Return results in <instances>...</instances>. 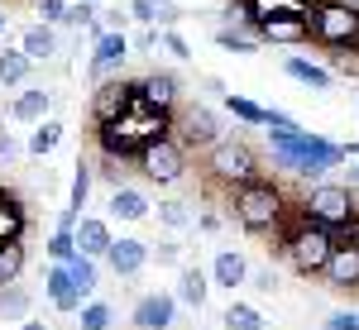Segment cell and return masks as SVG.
I'll return each instance as SVG.
<instances>
[{
	"label": "cell",
	"instance_id": "cell-21",
	"mask_svg": "<svg viewBox=\"0 0 359 330\" xmlns=\"http://www.w3.org/2000/svg\"><path fill=\"white\" fill-rule=\"evenodd\" d=\"M216 43L230 48V53H259L264 34H259V25H221L216 29Z\"/></svg>",
	"mask_w": 359,
	"mask_h": 330
},
{
	"label": "cell",
	"instance_id": "cell-44",
	"mask_svg": "<svg viewBox=\"0 0 359 330\" xmlns=\"http://www.w3.org/2000/svg\"><path fill=\"white\" fill-rule=\"evenodd\" d=\"M130 43H135V53H149V48H158V43H163V34H158V29H144L139 39H130Z\"/></svg>",
	"mask_w": 359,
	"mask_h": 330
},
{
	"label": "cell",
	"instance_id": "cell-35",
	"mask_svg": "<svg viewBox=\"0 0 359 330\" xmlns=\"http://www.w3.org/2000/svg\"><path fill=\"white\" fill-rule=\"evenodd\" d=\"M168 10H172V0H130V15L139 25H158Z\"/></svg>",
	"mask_w": 359,
	"mask_h": 330
},
{
	"label": "cell",
	"instance_id": "cell-8",
	"mask_svg": "<svg viewBox=\"0 0 359 330\" xmlns=\"http://www.w3.org/2000/svg\"><path fill=\"white\" fill-rule=\"evenodd\" d=\"M139 101H144L139 82H130V77H106V82L91 91V125H120Z\"/></svg>",
	"mask_w": 359,
	"mask_h": 330
},
{
	"label": "cell",
	"instance_id": "cell-34",
	"mask_svg": "<svg viewBox=\"0 0 359 330\" xmlns=\"http://www.w3.org/2000/svg\"><path fill=\"white\" fill-rule=\"evenodd\" d=\"M48 259H53V263H72V259H77V235L53 230V235H48Z\"/></svg>",
	"mask_w": 359,
	"mask_h": 330
},
{
	"label": "cell",
	"instance_id": "cell-17",
	"mask_svg": "<svg viewBox=\"0 0 359 330\" xmlns=\"http://www.w3.org/2000/svg\"><path fill=\"white\" fill-rule=\"evenodd\" d=\"M259 34H264V43H306L311 39V20L306 15H273V20L259 25Z\"/></svg>",
	"mask_w": 359,
	"mask_h": 330
},
{
	"label": "cell",
	"instance_id": "cell-18",
	"mask_svg": "<svg viewBox=\"0 0 359 330\" xmlns=\"http://www.w3.org/2000/svg\"><path fill=\"white\" fill-rule=\"evenodd\" d=\"M211 282H216V287H230V292L245 287L249 282V259L240 254V249H221L216 263H211Z\"/></svg>",
	"mask_w": 359,
	"mask_h": 330
},
{
	"label": "cell",
	"instance_id": "cell-11",
	"mask_svg": "<svg viewBox=\"0 0 359 330\" xmlns=\"http://www.w3.org/2000/svg\"><path fill=\"white\" fill-rule=\"evenodd\" d=\"M43 292H48V302H53L62 316H82L86 297L77 292V282H72V273H67V263H48V268H43Z\"/></svg>",
	"mask_w": 359,
	"mask_h": 330
},
{
	"label": "cell",
	"instance_id": "cell-47",
	"mask_svg": "<svg viewBox=\"0 0 359 330\" xmlns=\"http://www.w3.org/2000/svg\"><path fill=\"white\" fill-rule=\"evenodd\" d=\"M340 240H345V245H359V216L350 220V225H345V230H340Z\"/></svg>",
	"mask_w": 359,
	"mask_h": 330
},
{
	"label": "cell",
	"instance_id": "cell-20",
	"mask_svg": "<svg viewBox=\"0 0 359 330\" xmlns=\"http://www.w3.org/2000/svg\"><path fill=\"white\" fill-rule=\"evenodd\" d=\"M10 120H20V125H43V120H48V91H43V86H25V91L10 101Z\"/></svg>",
	"mask_w": 359,
	"mask_h": 330
},
{
	"label": "cell",
	"instance_id": "cell-19",
	"mask_svg": "<svg viewBox=\"0 0 359 330\" xmlns=\"http://www.w3.org/2000/svg\"><path fill=\"white\" fill-rule=\"evenodd\" d=\"M106 211H111V220H149L154 216V201L139 192V187H115Z\"/></svg>",
	"mask_w": 359,
	"mask_h": 330
},
{
	"label": "cell",
	"instance_id": "cell-10",
	"mask_svg": "<svg viewBox=\"0 0 359 330\" xmlns=\"http://www.w3.org/2000/svg\"><path fill=\"white\" fill-rule=\"evenodd\" d=\"M177 321V297L172 292H144L130 311V326L135 330H168Z\"/></svg>",
	"mask_w": 359,
	"mask_h": 330
},
{
	"label": "cell",
	"instance_id": "cell-2",
	"mask_svg": "<svg viewBox=\"0 0 359 330\" xmlns=\"http://www.w3.org/2000/svg\"><path fill=\"white\" fill-rule=\"evenodd\" d=\"M273 144V163L292 177H321L331 167L350 163L345 158V144H331L326 135H311V130H287V135H269Z\"/></svg>",
	"mask_w": 359,
	"mask_h": 330
},
{
	"label": "cell",
	"instance_id": "cell-22",
	"mask_svg": "<svg viewBox=\"0 0 359 330\" xmlns=\"http://www.w3.org/2000/svg\"><path fill=\"white\" fill-rule=\"evenodd\" d=\"M283 72H287L292 82H302L306 91H331V67H321V62H311V57H287Z\"/></svg>",
	"mask_w": 359,
	"mask_h": 330
},
{
	"label": "cell",
	"instance_id": "cell-46",
	"mask_svg": "<svg viewBox=\"0 0 359 330\" xmlns=\"http://www.w3.org/2000/svg\"><path fill=\"white\" fill-rule=\"evenodd\" d=\"M249 282H254L259 292H273V287H278V282H273V273H269V268H259V273H249Z\"/></svg>",
	"mask_w": 359,
	"mask_h": 330
},
{
	"label": "cell",
	"instance_id": "cell-24",
	"mask_svg": "<svg viewBox=\"0 0 359 330\" xmlns=\"http://www.w3.org/2000/svg\"><path fill=\"white\" fill-rule=\"evenodd\" d=\"M20 48H25L29 62H48L57 53V39H53V25H29L25 39H20Z\"/></svg>",
	"mask_w": 359,
	"mask_h": 330
},
{
	"label": "cell",
	"instance_id": "cell-7",
	"mask_svg": "<svg viewBox=\"0 0 359 330\" xmlns=\"http://www.w3.org/2000/svg\"><path fill=\"white\" fill-rule=\"evenodd\" d=\"M135 167L144 172V182L172 187V182H182V172H187V149H182V139H177V135H163V139H154V144L139 149Z\"/></svg>",
	"mask_w": 359,
	"mask_h": 330
},
{
	"label": "cell",
	"instance_id": "cell-1",
	"mask_svg": "<svg viewBox=\"0 0 359 330\" xmlns=\"http://www.w3.org/2000/svg\"><path fill=\"white\" fill-rule=\"evenodd\" d=\"M230 216L240 220L249 235H273V230L283 235L292 225V216H297V206L287 201V192L278 182L259 177V182L240 187V192H230Z\"/></svg>",
	"mask_w": 359,
	"mask_h": 330
},
{
	"label": "cell",
	"instance_id": "cell-29",
	"mask_svg": "<svg viewBox=\"0 0 359 330\" xmlns=\"http://www.w3.org/2000/svg\"><path fill=\"white\" fill-rule=\"evenodd\" d=\"M57 144H62V125H57V120L34 125V135H29V153H34V158H48Z\"/></svg>",
	"mask_w": 359,
	"mask_h": 330
},
{
	"label": "cell",
	"instance_id": "cell-41",
	"mask_svg": "<svg viewBox=\"0 0 359 330\" xmlns=\"http://www.w3.org/2000/svg\"><path fill=\"white\" fill-rule=\"evenodd\" d=\"M321 330H359V311H331Z\"/></svg>",
	"mask_w": 359,
	"mask_h": 330
},
{
	"label": "cell",
	"instance_id": "cell-16",
	"mask_svg": "<svg viewBox=\"0 0 359 330\" xmlns=\"http://www.w3.org/2000/svg\"><path fill=\"white\" fill-rule=\"evenodd\" d=\"M139 91H144V106H154V110H177L182 82H177L172 72H149V77H139Z\"/></svg>",
	"mask_w": 359,
	"mask_h": 330
},
{
	"label": "cell",
	"instance_id": "cell-40",
	"mask_svg": "<svg viewBox=\"0 0 359 330\" xmlns=\"http://www.w3.org/2000/svg\"><path fill=\"white\" fill-rule=\"evenodd\" d=\"M34 5H39L43 25H62L67 20V0H34Z\"/></svg>",
	"mask_w": 359,
	"mask_h": 330
},
{
	"label": "cell",
	"instance_id": "cell-37",
	"mask_svg": "<svg viewBox=\"0 0 359 330\" xmlns=\"http://www.w3.org/2000/svg\"><path fill=\"white\" fill-rule=\"evenodd\" d=\"M331 72H340V77H359V43L335 48V53H331Z\"/></svg>",
	"mask_w": 359,
	"mask_h": 330
},
{
	"label": "cell",
	"instance_id": "cell-26",
	"mask_svg": "<svg viewBox=\"0 0 359 330\" xmlns=\"http://www.w3.org/2000/svg\"><path fill=\"white\" fill-rule=\"evenodd\" d=\"M221 326L225 330H264V311L249 306V302H230L221 311Z\"/></svg>",
	"mask_w": 359,
	"mask_h": 330
},
{
	"label": "cell",
	"instance_id": "cell-6",
	"mask_svg": "<svg viewBox=\"0 0 359 330\" xmlns=\"http://www.w3.org/2000/svg\"><path fill=\"white\" fill-rule=\"evenodd\" d=\"M206 172H211V182H221L225 192H240L249 182H259V153L245 139H221L206 153Z\"/></svg>",
	"mask_w": 359,
	"mask_h": 330
},
{
	"label": "cell",
	"instance_id": "cell-50",
	"mask_svg": "<svg viewBox=\"0 0 359 330\" xmlns=\"http://www.w3.org/2000/svg\"><path fill=\"white\" fill-rule=\"evenodd\" d=\"M5 25H10V15H0V34H5Z\"/></svg>",
	"mask_w": 359,
	"mask_h": 330
},
{
	"label": "cell",
	"instance_id": "cell-32",
	"mask_svg": "<svg viewBox=\"0 0 359 330\" xmlns=\"http://www.w3.org/2000/svg\"><path fill=\"white\" fill-rule=\"evenodd\" d=\"M225 110H230L240 125H259V130H264V115H269V106H259V101H249V96H225Z\"/></svg>",
	"mask_w": 359,
	"mask_h": 330
},
{
	"label": "cell",
	"instance_id": "cell-27",
	"mask_svg": "<svg viewBox=\"0 0 359 330\" xmlns=\"http://www.w3.org/2000/svg\"><path fill=\"white\" fill-rule=\"evenodd\" d=\"M29 67H34V62L25 57V48H5V53H0V86H25Z\"/></svg>",
	"mask_w": 359,
	"mask_h": 330
},
{
	"label": "cell",
	"instance_id": "cell-31",
	"mask_svg": "<svg viewBox=\"0 0 359 330\" xmlns=\"http://www.w3.org/2000/svg\"><path fill=\"white\" fill-rule=\"evenodd\" d=\"M67 273H72V282H77L82 297H91V292L101 287V277H96V259H86V254H77V259L67 263Z\"/></svg>",
	"mask_w": 359,
	"mask_h": 330
},
{
	"label": "cell",
	"instance_id": "cell-51",
	"mask_svg": "<svg viewBox=\"0 0 359 330\" xmlns=\"http://www.w3.org/2000/svg\"><path fill=\"white\" fill-rule=\"evenodd\" d=\"M91 5H101V0H91Z\"/></svg>",
	"mask_w": 359,
	"mask_h": 330
},
{
	"label": "cell",
	"instance_id": "cell-15",
	"mask_svg": "<svg viewBox=\"0 0 359 330\" xmlns=\"http://www.w3.org/2000/svg\"><path fill=\"white\" fill-rule=\"evenodd\" d=\"M111 245H115L111 220L106 216H82V225H77V254H86V259H106Z\"/></svg>",
	"mask_w": 359,
	"mask_h": 330
},
{
	"label": "cell",
	"instance_id": "cell-43",
	"mask_svg": "<svg viewBox=\"0 0 359 330\" xmlns=\"http://www.w3.org/2000/svg\"><path fill=\"white\" fill-rule=\"evenodd\" d=\"M154 259H158V263H182V245H172V240H163V245L154 249Z\"/></svg>",
	"mask_w": 359,
	"mask_h": 330
},
{
	"label": "cell",
	"instance_id": "cell-5",
	"mask_svg": "<svg viewBox=\"0 0 359 330\" xmlns=\"http://www.w3.org/2000/svg\"><path fill=\"white\" fill-rule=\"evenodd\" d=\"M306 20H311V39L331 53L359 43V5H350V0H316L306 10Z\"/></svg>",
	"mask_w": 359,
	"mask_h": 330
},
{
	"label": "cell",
	"instance_id": "cell-49",
	"mask_svg": "<svg viewBox=\"0 0 359 330\" xmlns=\"http://www.w3.org/2000/svg\"><path fill=\"white\" fill-rule=\"evenodd\" d=\"M15 330H48L43 321H25V326H15Z\"/></svg>",
	"mask_w": 359,
	"mask_h": 330
},
{
	"label": "cell",
	"instance_id": "cell-45",
	"mask_svg": "<svg viewBox=\"0 0 359 330\" xmlns=\"http://www.w3.org/2000/svg\"><path fill=\"white\" fill-rule=\"evenodd\" d=\"M15 153H20V144H15V139H10V130L0 125V163H10Z\"/></svg>",
	"mask_w": 359,
	"mask_h": 330
},
{
	"label": "cell",
	"instance_id": "cell-12",
	"mask_svg": "<svg viewBox=\"0 0 359 330\" xmlns=\"http://www.w3.org/2000/svg\"><path fill=\"white\" fill-rule=\"evenodd\" d=\"M130 53H135V43L125 39V29L101 34V39H96V48H91V77H101V82H106V77H111V72H115V67H120Z\"/></svg>",
	"mask_w": 359,
	"mask_h": 330
},
{
	"label": "cell",
	"instance_id": "cell-28",
	"mask_svg": "<svg viewBox=\"0 0 359 330\" xmlns=\"http://www.w3.org/2000/svg\"><path fill=\"white\" fill-rule=\"evenodd\" d=\"M0 321H15V326L29 321V292L25 287H0Z\"/></svg>",
	"mask_w": 359,
	"mask_h": 330
},
{
	"label": "cell",
	"instance_id": "cell-3",
	"mask_svg": "<svg viewBox=\"0 0 359 330\" xmlns=\"http://www.w3.org/2000/svg\"><path fill=\"white\" fill-rule=\"evenodd\" d=\"M335 249H340V235L326 230V225H316V220H306L302 211H297L292 225L278 235V254L287 259V268L297 277H321L326 263L335 259Z\"/></svg>",
	"mask_w": 359,
	"mask_h": 330
},
{
	"label": "cell",
	"instance_id": "cell-9",
	"mask_svg": "<svg viewBox=\"0 0 359 330\" xmlns=\"http://www.w3.org/2000/svg\"><path fill=\"white\" fill-rule=\"evenodd\" d=\"M172 135L182 139V149H216V144L225 139V135H221V120H216V110H206V106L182 110Z\"/></svg>",
	"mask_w": 359,
	"mask_h": 330
},
{
	"label": "cell",
	"instance_id": "cell-42",
	"mask_svg": "<svg viewBox=\"0 0 359 330\" xmlns=\"http://www.w3.org/2000/svg\"><path fill=\"white\" fill-rule=\"evenodd\" d=\"M163 48H168L172 57H192V43H187L177 29H163Z\"/></svg>",
	"mask_w": 359,
	"mask_h": 330
},
{
	"label": "cell",
	"instance_id": "cell-33",
	"mask_svg": "<svg viewBox=\"0 0 359 330\" xmlns=\"http://www.w3.org/2000/svg\"><path fill=\"white\" fill-rule=\"evenodd\" d=\"M115 326V311L106 302H86L82 316H77V330H111Z\"/></svg>",
	"mask_w": 359,
	"mask_h": 330
},
{
	"label": "cell",
	"instance_id": "cell-39",
	"mask_svg": "<svg viewBox=\"0 0 359 330\" xmlns=\"http://www.w3.org/2000/svg\"><path fill=\"white\" fill-rule=\"evenodd\" d=\"M264 130H269V135H287V130H302V125H297L287 110H273V106H269V115H264Z\"/></svg>",
	"mask_w": 359,
	"mask_h": 330
},
{
	"label": "cell",
	"instance_id": "cell-38",
	"mask_svg": "<svg viewBox=\"0 0 359 330\" xmlns=\"http://www.w3.org/2000/svg\"><path fill=\"white\" fill-rule=\"evenodd\" d=\"M62 25H72V29H91V25H96V5H91V0H72V5H67V20H62Z\"/></svg>",
	"mask_w": 359,
	"mask_h": 330
},
{
	"label": "cell",
	"instance_id": "cell-25",
	"mask_svg": "<svg viewBox=\"0 0 359 330\" xmlns=\"http://www.w3.org/2000/svg\"><path fill=\"white\" fill-rule=\"evenodd\" d=\"M25 240H5L0 245V287H15L20 273H25Z\"/></svg>",
	"mask_w": 359,
	"mask_h": 330
},
{
	"label": "cell",
	"instance_id": "cell-52",
	"mask_svg": "<svg viewBox=\"0 0 359 330\" xmlns=\"http://www.w3.org/2000/svg\"><path fill=\"white\" fill-rule=\"evenodd\" d=\"M355 110H359V101H355Z\"/></svg>",
	"mask_w": 359,
	"mask_h": 330
},
{
	"label": "cell",
	"instance_id": "cell-4",
	"mask_svg": "<svg viewBox=\"0 0 359 330\" xmlns=\"http://www.w3.org/2000/svg\"><path fill=\"white\" fill-rule=\"evenodd\" d=\"M297 211H302L306 220H316V225H326V230L340 235V230L359 216V201H355V187H345V182H316V187L302 192Z\"/></svg>",
	"mask_w": 359,
	"mask_h": 330
},
{
	"label": "cell",
	"instance_id": "cell-30",
	"mask_svg": "<svg viewBox=\"0 0 359 330\" xmlns=\"http://www.w3.org/2000/svg\"><path fill=\"white\" fill-rule=\"evenodd\" d=\"M91 182H96V167L77 158V172H72V192H67V211H77V216H82L86 196H91Z\"/></svg>",
	"mask_w": 359,
	"mask_h": 330
},
{
	"label": "cell",
	"instance_id": "cell-13",
	"mask_svg": "<svg viewBox=\"0 0 359 330\" xmlns=\"http://www.w3.org/2000/svg\"><path fill=\"white\" fill-rule=\"evenodd\" d=\"M154 259V249L144 245V240H135V235H115V245L111 254H106V263H111V273L115 277H135L144 273V263Z\"/></svg>",
	"mask_w": 359,
	"mask_h": 330
},
{
	"label": "cell",
	"instance_id": "cell-23",
	"mask_svg": "<svg viewBox=\"0 0 359 330\" xmlns=\"http://www.w3.org/2000/svg\"><path fill=\"white\" fill-rule=\"evenodd\" d=\"M206 292H211V277L201 273V268H182V273H177V292H172V297L182 306L201 311V306H206Z\"/></svg>",
	"mask_w": 359,
	"mask_h": 330
},
{
	"label": "cell",
	"instance_id": "cell-36",
	"mask_svg": "<svg viewBox=\"0 0 359 330\" xmlns=\"http://www.w3.org/2000/svg\"><path fill=\"white\" fill-rule=\"evenodd\" d=\"M158 220H163L168 230H187L192 211H187V201H158Z\"/></svg>",
	"mask_w": 359,
	"mask_h": 330
},
{
	"label": "cell",
	"instance_id": "cell-48",
	"mask_svg": "<svg viewBox=\"0 0 359 330\" xmlns=\"http://www.w3.org/2000/svg\"><path fill=\"white\" fill-rule=\"evenodd\" d=\"M345 187H359V158H350V182Z\"/></svg>",
	"mask_w": 359,
	"mask_h": 330
},
{
	"label": "cell",
	"instance_id": "cell-14",
	"mask_svg": "<svg viewBox=\"0 0 359 330\" xmlns=\"http://www.w3.org/2000/svg\"><path fill=\"white\" fill-rule=\"evenodd\" d=\"M321 282H326V287H335V292L359 287V245H345V240H340V249H335V259L326 263Z\"/></svg>",
	"mask_w": 359,
	"mask_h": 330
}]
</instances>
